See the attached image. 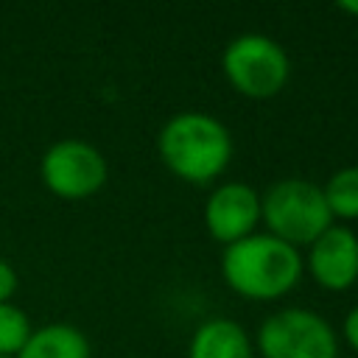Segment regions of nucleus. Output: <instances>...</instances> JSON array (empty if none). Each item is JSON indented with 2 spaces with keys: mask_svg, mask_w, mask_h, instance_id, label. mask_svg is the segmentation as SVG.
I'll return each mask as SVG.
<instances>
[{
  "mask_svg": "<svg viewBox=\"0 0 358 358\" xmlns=\"http://www.w3.org/2000/svg\"><path fill=\"white\" fill-rule=\"evenodd\" d=\"M221 274L238 296L268 302L280 299L296 285L302 274V257L296 246L280 241L277 235L252 232L224 246Z\"/></svg>",
  "mask_w": 358,
  "mask_h": 358,
  "instance_id": "nucleus-1",
  "label": "nucleus"
},
{
  "mask_svg": "<svg viewBox=\"0 0 358 358\" xmlns=\"http://www.w3.org/2000/svg\"><path fill=\"white\" fill-rule=\"evenodd\" d=\"M157 151L171 173L204 185L227 171L232 159V134L207 112H176L159 129Z\"/></svg>",
  "mask_w": 358,
  "mask_h": 358,
  "instance_id": "nucleus-2",
  "label": "nucleus"
},
{
  "mask_svg": "<svg viewBox=\"0 0 358 358\" xmlns=\"http://www.w3.org/2000/svg\"><path fill=\"white\" fill-rule=\"evenodd\" d=\"M260 218L271 235L291 246H310L327 227H333L324 190L299 176L280 179L260 196Z\"/></svg>",
  "mask_w": 358,
  "mask_h": 358,
  "instance_id": "nucleus-3",
  "label": "nucleus"
},
{
  "mask_svg": "<svg viewBox=\"0 0 358 358\" xmlns=\"http://www.w3.org/2000/svg\"><path fill=\"white\" fill-rule=\"evenodd\" d=\"M221 70L235 92L263 101L274 98L285 87L291 62L277 39L266 34H241L227 42L221 53Z\"/></svg>",
  "mask_w": 358,
  "mask_h": 358,
  "instance_id": "nucleus-4",
  "label": "nucleus"
},
{
  "mask_svg": "<svg viewBox=\"0 0 358 358\" xmlns=\"http://www.w3.org/2000/svg\"><path fill=\"white\" fill-rule=\"evenodd\" d=\"M263 358H338L333 327L310 308H282L257 330Z\"/></svg>",
  "mask_w": 358,
  "mask_h": 358,
  "instance_id": "nucleus-5",
  "label": "nucleus"
},
{
  "mask_svg": "<svg viewBox=\"0 0 358 358\" xmlns=\"http://www.w3.org/2000/svg\"><path fill=\"white\" fill-rule=\"evenodd\" d=\"M106 159L87 140H56L39 159V176L59 199H87L106 182Z\"/></svg>",
  "mask_w": 358,
  "mask_h": 358,
  "instance_id": "nucleus-6",
  "label": "nucleus"
},
{
  "mask_svg": "<svg viewBox=\"0 0 358 358\" xmlns=\"http://www.w3.org/2000/svg\"><path fill=\"white\" fill-rule=\"evenodd\" d=\"M257 221L260 196L246 182H224L204 201V227L224 246L252 235Z\"/></svg>",
  "mask_w": 358,
  "mask_h": 358,
  "instance_id": "nucleus-7",
  "label": "nucleus"
},
{
  "mask_svg": "<svg viewBox=\"0 0 358 358\" xmlns=\"http://www.w3.org/2000/svg\"><path fill=\"white\" fill-rule=\"evenodd\" d=\"M308 268L327 291H347L358 280V235L350 227H327L308 249Z\"/></svg>",
  "mask_w": 358,
  "mask_h": 358,
  "instance_id": "nucleus-8",
  "label": "nucleus"
},
{
  "mask_svg": "<svg viewBox=\"0 0 358 358\" xmlns=\"http://www.w3.org/2000/svg\"><path fill=\"white\" fill-rule=\"evenodd\" d=\"M187 358H255L249 333L235 319H207L190 336Z\"/></svg>",
  "mask_w": 358,
  "mask_h": 358,
  "instance_id": "nucleus-9",
  "label": "nucleus"
},
{
  "mask_svg": "<svg viewBox=\"0 0 358 358\" xmlns=\"http://www.w3.org/2000/svg\"><path fill=\"white\" fill-rule=\"evenodd\" d=\"M90 355H92L90 341L78 327L53 322L36 327L17 358H90Z\"/></svg>",
  "mask_w": 358,
  "mask_h": 358,
  "instance_id": "nucleus-10",
  "label": "nucleus"
},
{
  "mask_svg": "<svg viewBox=\"0 0 358 358\" xmlns=\"http://www.w3.org/2000/svg\"><path fill=\"white\" fill-rule=\"evenodd\" d=\"M322 190L333 218H358V165L338 168Z\"/></svg>",
  "mask_w": 358,
  "mask_h": 358,
  "instance_id": "nucleus-11",
  "label": "nucleus"
},
{
  "mask_svg": "<svg viewBox=\"0 0 358 358\" xmlns=\"http://www.w3.org/2000/svg\"><path fill=\"white\" fill-rule=\"evenodd\" d=\"M31 333L34 327H31L28 313L17 308L14 302H0V355L17 358L25 341L31 338Z\"/></svg>",
  "mask_w": 358,
  "mask_h": 358,
  "instance_id": "nucleus-12",
  "label": "nucleus"
},
{
  "mask_svg": "<svg viewBox=\"0 0 358 358\" xmlns=\"http://www.w3.org/2000/svg\"><path fill=\"white\" fill-rule=\"evenodd\" d=\"M14 291H17V271L6 257H0V302H8Z\"/></svg>",
  "mask_w": 358,
  "mask_h": 358,
  "instance_id": "nucleus-13",
  "label": "nucleus"
},
{
  "mask_svg": "<svg viewBox=\"0 0 358 358\" xmlns=\"http://www.w3.org/2000/svg\"><path fill=\"white\" fill-rule=\"evenodd\" d=\"M344 338H347V344L358 352V305L344 316Z\"/></svg>",
  "mask_w": 358,
  "mask_h": 358,
  "instance_id": "nucleus-14",
  "label": "nucleus"
},
{
  "mask_svg": "<svg viewBox=\"0 0 358 358\" xmlns=\"http://www.w3.org/2000/svg\"><path fill=\"white\" fill-rule=\"evenodd\" d=\"M338 8L347 11V14H358V0H341Z\"/></svg>",
  "mask_w": 358,
  "mask_h": 358,
  "instance_id": "nucleus-15",
  "label": "nucleus"
},
{
  "mask_svg": "<svg viewBox=\"0 0 358 358\" xmlns=\"http://www.w3.org/2000/svg\"><path fill=\"white\" fill-rule=\"evenodd\" d=\"M0 358H11V355H0Z\"/></svg>",
  "mask_w": 358,
  "mask_h": 358,
  "instance_id": "nucleus-16",
  "label": "nucleus"
}]
</instances>
